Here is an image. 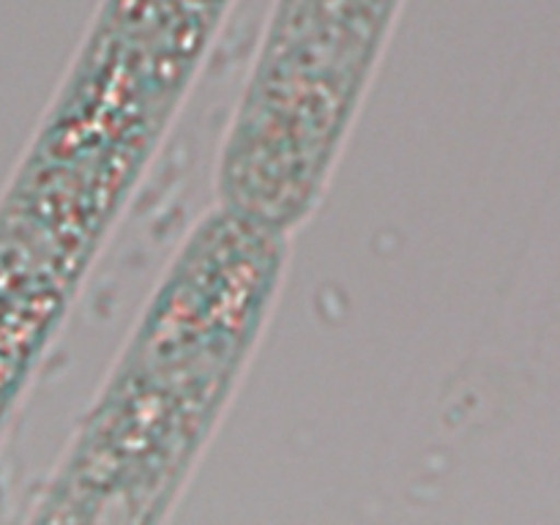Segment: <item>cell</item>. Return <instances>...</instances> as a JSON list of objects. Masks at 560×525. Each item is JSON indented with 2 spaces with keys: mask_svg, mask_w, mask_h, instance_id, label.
Listing matches in <instances>:
<instances>
[{
  "mask_svg": "<svg viewBox=\"0 0 560 525\" xmlns=\"http://www.w3.org/2000/svg\"><path fill=\"white\" fill-rule=\"evenodd\" d=\"M397 0H277L219 162L230 211L293 230L320 197Z\"/></svg>",
  "mask_w": 560,
  "mask_h": 525,
  "instance_id": "cell-2",
  "label": "cell"
},
{
  "mask_svg": "<svg viewBox=\"0 0 560 525\" xmlns=\"http://www.w3.org/2000/svg\"><path fill=\"white\" fill-rule=\"evenodd\" d=\"M284 233L219 206L170 266L42 498L49 523L162 520L277 293Z\"/></svg>",
  "mask_w": 560,
  "mask_h": 525,
  "instance_id": "cell-1",
  "label": "cell"
}]
</instances>
